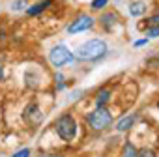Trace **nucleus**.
Masks as SVG:
<instances>
[{
  "instance_id": "f257e3e1",
  "label": "nucleus",
  "mask_w": 159,
  "mask_h": 157,
  "mask_svg": "<svg viewBox=\"0 0 159 157\" xmlns=\"http://www.w3.org/2000/svg\"><path fill=\"white\" fill-rule=\"evenodd\" d=\"M105 52H107V43H105L103 39H90V41L83 43L81 47L77 49L75 58L88 62V60H98V58H101Z\"/></svg>"
},
{
  "instance_id": "f03ea898",
  "label": "nucleus",
  "mask_w": 159,
  "mask_h": 157,
  "mask_svg": "<svg viewBox=\"0 0 159 157\" xmlns=\"http://www.w3.org/2000/svg\"><path fill=\"white\" fill-rule=\"evenodd\" d=\"M54 129L58 133V137L66 142L75 140L77 137V122L71 114H62L56 122H54Z\"/></svg>"
},
{
  "instance_id": "7ed1b4c3",
  "label": "nucleus",
  "mask_w": 159,
  "mask_h": 157,
  "mask_svg": "<svg viewBox=\"0 0 159 157\" xmlns=\"http://www.w3.org/2000/svg\"><path fill=\"white\" fill-rule=\"evenodd\" d=\"M88 125L94 131H103L112 125V114L105 107H98L96 110H92L88 114Z\"/></svg>"
},
{
  "instance_id": "20e7f679",
  "label": "nucleus",
  "mask_w": 159,
  "mask_h": 157,
  "mask_svg": "<svg viewBox=\"0 0 159 157\" xmlns=\"http://www.w3.org/2000/svg\"><path fill=\"white\" fill-rule=\"evenodd\" d=\"M73 60H75V54H73L64 43L52 47L51 52H49V62H51L52 65H56V67H62V65H66V64H71Z\"/></svg>"
},
{
  "instance_id": "39448f33",
  "label": "nucleus",
  "mask_w": 159,
  "mask_h": 157,
  "mask_svg": "<svg viewBox=\"0 0 159 157\" xmlns=\"http://www.w3.org/2000/svg\"><path fill=\"white\" fill-rule=\"evenodd\" d=\"M94 26V19L90 15H79L69 26H67V32L69 34H79V32H84V30H90Z\"/></svg>"
},
{
  "instance_id": "423d86ee",
  "label": "nucleus",
  "mask_w": 159,
  "mask_h": 157,
  "mask_svg": "<svg viewBox=\"0 0 159 157\" xmlns=\"http://www.w3.org/2000/svg\"><path fill=\"white\" fill-rule=\"evenodd\" d=\"M23 118L28 122V123H32V125H38L41 120H43V112L38 109V105H28L26 109H25V114H23Z\"/></svg>"
},
{
  "instance_id": "0eeeda50",
  "label": "nucleus",
  "mask_w": 159,
  "mask_h": 157,
  "mask_svg": "<svg viewBox=\"0 0 159 157\" xmlns=\"http://www.w3.org/2000/svg\"><path fill=\"white\" fill-rule=\"evenodd\" d=\"M101 25H103V28L105 30H112L114 28V25H118V21H120V17H118V13H114V11H107V13H103L101 15Z\"/></svg>"
},
{
  "instance_id": "6e6552de",
  "label": "nucleus",
  "mask_w": 159,
  "mask_h": 157,
  "mask_svg": "<svg viewBox=\"0 0 159 157\" xmlns=\"http://www.w3.org/2000/svg\"><path fill=\"white\" fill-rule=\"evenodd\" d=\"M52 4V0H41V2H38V4H34L32 8H28L26 10V13L30 15V17H34V15H39L41 11H45L49 6Z\"/></svg>"
},
{
  "instance_id": "1a4fd4ad",
  "label": "nucleus",
  "mask_w": 159,
  "mask_h": 157,
  "mask_svg": "<svg viewBox=\"0 0 159 157\" xmlns=\"http://www.w3.org/2000/svg\"><path fill=\"white\" fill-rule=\"evenodd\" d=\"M135 122H137V114L125 116V118H122V120L116 123V129H118V131H127V129H131V127L135 125Z\"/></svg>"
},
{
  "instance_id": "9d476101",
  "label": "nucleus",
  "mask_w": 159,
  "mask_h": 157,
  "mask_svg": "<svg viewBox=\"0 0 159 157\" xmlns=\"http://www.w3.org/2000/svg\"><path fill=\"white\" fill-rule=\"evenodd\" d=\"M144 11H146L144 2H133V4H129V13H131L133 17H139V15H142Z\"/></svg>"
},
{
  "instance_id": "9b49d317",
  "label": "nucleus",
  "mask_w": 159,
  "mask_h": 157,
  "mask_svg": "<svg viewBox=\"0 0 159 157\" xmlns=\"http://www.w3.org/2000/svg\"><path fill=\"white\" fill-rule=\"evenodd\" d=\"M109 99H111V92L109 90H101L98 94V97H96V103H98V107H103Z\"/></svg>"
},
{
  "instance_id": "f8f14e48",
  "label": "nucleus",
  "mask_w": 159,
  "mask_h": 157,
  "mask_svg": "<svg viewBox=\"0 0 159 157\" xmlns=\"http://www.w3.org/2000/svg\"><path fill=\"white\" fill-rule=\"evenodd\" d=\"M120 157H137V148H135L131 142H125L124 151H122V155H120Z\"/></svg>"
},
{
  "instance_id": "ddd939ff",
  "label": "nucleus",
  "mask_w": 159,
  "mask_h": 157,
  "mask_svg": "<svg viewBox=\"0 0 159 157\" xmlns=\"http://www.w3.org/2000/svg\"><path fill=\"white\" fill-rule=\"evenodd\" d=\"M137 157H155V153H153V150L142 148V150H137Z\"/></svg>"
},
{
  "instance_id": "4468645a",
  "label": "nucleus",
  "mask_w": 159,
  "mask_h": 157,
  "mask_svg": "<svg viewBox=\"0 0 159 157\" xmlns=\"http://www.w3.org/2000/svg\"><path fill=\"white\" fill-rule=\"evenodd\" d=\"M25 4H26V0H13V2H11V10L13 11H21L25 8Z\"/></svg>"
},
{
  "instance_id": "2eb2a0df",
  "label": "nucleus",
  "mask_w": 159,
  "mask_h": 157,
  "mask_svg": "<svg viewBox=\"0 0 159 157\" xmlns=\"http://www.w3.org/2000/svg\"><path fill=\"white\" fill-rule=\"evenodd\" d=\"M109 4V0H92V10H101Z\"/></svg>"
},
{
  "instance_id": "dca6fc26",
  "label": "nucleus",
  "mask_w": 159,
  "mask_h": 157,
  "mask_svg": "<svg viewBox=\"0 0 159 157\" xmlns=\"http://www.w3.org/2000/svg\"><path fill=\"white\" fill-rule=\"evenodd\" d=\"M146 38H159V26H152V28H148Z\"/></svg>"
},
{
  "instance_id": "f3484780",
  "label": "nucleus",
  "mask_w": 159,
  "mask_h": 157,
  "mask_svg": "<svg viewBox=\"0 0 159 157\" xmlns=\"http://www.w3.org/2000/svg\"><path fill=\"white\" fill-rule=\"evenodd\" d=\"M11 157H30V150H28V148H25V150H19V151H15Z\"/></svg>"
},
{
  "instance_id": "a211bd4d",
  "label": "nucleus",
  "mask_w": 159,
  "mask_h": 157,
  "mask_svg": "<svg viewBox=\"0 0 159 157\" xmlns=\"http://www.w3.org/2000/svg\"><path fill=\"white\" fill-rule=\"evenodd\" d=\"M148 25H150V26H159V13L152 15V17L148 19Z\"/></svg>"
},
{
  "instance_id": "6ab92c4d",
  "label": "nucleus",
  "mask_w": 159,
  "mask_h": 157,
  "mask_svg": "<svg viewBox=\"0 0 159 157\" xmlns=\"http://www.w3.org/2000/svg\"><path fill=\"white\" fill-rule=\"evenodd\" d=\"M148 43V38H144V39H139V41H135V47H142V45H146Z\"/></svg>"
},
{
  "instance_id": "aec40b11",
  "label": "nucleus",
  "mask_w": 159,
  "mask_h": 157,
  "mask_svg": "<svg viewBox=\"0 0 159 157\" xmlns=\"http://www.w3.org/2000/svg\"><path fill=\"white\" fill-rule=\"evenodd\" d=\"M41 157H64V155H60V153H43Z\"/></svg>"
},
{
  "instance_id": "412c9836",
  "label": "nucleus",
  "mask_w": 159,
  "mask_h": 157,
  "mask_svg": "<svg viewBox=\"0 0 159 157\" xmlns=\"http://www.w3.org/2000/svg\"><path fill=\"white\" fill-rule=\"evenodd\" d=\"M4 78V65H2V62H0V81Z\"/></svg>"
},
{
  "instance_id": "4be33fe9",
  "label": "nucleus",
  "mask_w": 159,
  "mask_h": 157,
  "mask_svg": "<svg viewBox=\"0 0 159 157\" xmlns=\"http://www.w3.org/2000/svg\"><path fill=\"white\" fill-rule=\"evenodd\" d=\"M159 62V60H157ZM146 64H155V60H146Z\"/></svg>"
}]
</instances>
